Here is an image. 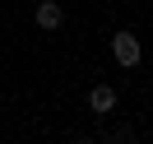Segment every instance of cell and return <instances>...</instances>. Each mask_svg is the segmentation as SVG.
<instances>
[{
    "instance_id": "6da1fadb",
    "label": "cell",
    "mask_w": 153,
    "mask_h": 144,
    "mask_svg": "<svg viewBox=\"0 0 153 144\" xmlns=\"http://www.w3.org/2000/svg\"><path fill=\"white\" fill-rule=\"evenodd\" d=\"M111 60H116L121 70H139L144 42H139V33H134V28H116V33H111Z\"/></svg>"
},
{
    "instance_id": "7a4b0ae2",
    "label": "cell",
    "mask_w": 153,
    "mask_h": 144,
    "mask_svg": "<svg viewBox=\"0 0 153 144\" xmlns=\"http://www.w3.org/2000/svg\"><path fill=\"white\" fill-rule=\"evenodd\" d=\"M33 23H37L42 33H60V28H65V5H60V0H37Z\"/></svg>"
},
{
    "instance_id": "3957f363",
    "label": "cell",
    "mask_w": 153,
    "mask_h": 144,
    "mask_svg": "<svg viewBox=\"0 0 153 144\" xmlns=\"http://www.w3.org/2000/svg\"><path fill=\"white\" fill-rule=\"evenodd\" d=\"M116 102H121V98H116L111 84H93V88H88V112H93V116H111Z\"/></svg>"
},
{
    "instance_id": "277c9868",
    "label": "cell",
    "mask_w": 153,
    "mask_h": 144,
    "mask_svg": "<svg viewBox=\"0 0 153 144\" xmlns=\"http://www.w3.org/2000/svg\"><path fill=\"white\" fill-rule=\"evenodd\" d=\"M102 144H134V130H130V125H116V130L107 135Z\"/></svg>"
},
{
    "instance_id": "5b68a950",
    "label": "cell",
    "mask_w": 153,
    "mask_h": 144,
    "mask_svg": "<svg viewBox=\"0 0 153 144\" xmlns=\"http://www.w3.org/2000/svg\"><path fill=\"white\" fill-rule=\"evenodd\" d=\"M74 144H102V140H74Z\"/></svg>"
}]
</instances>
